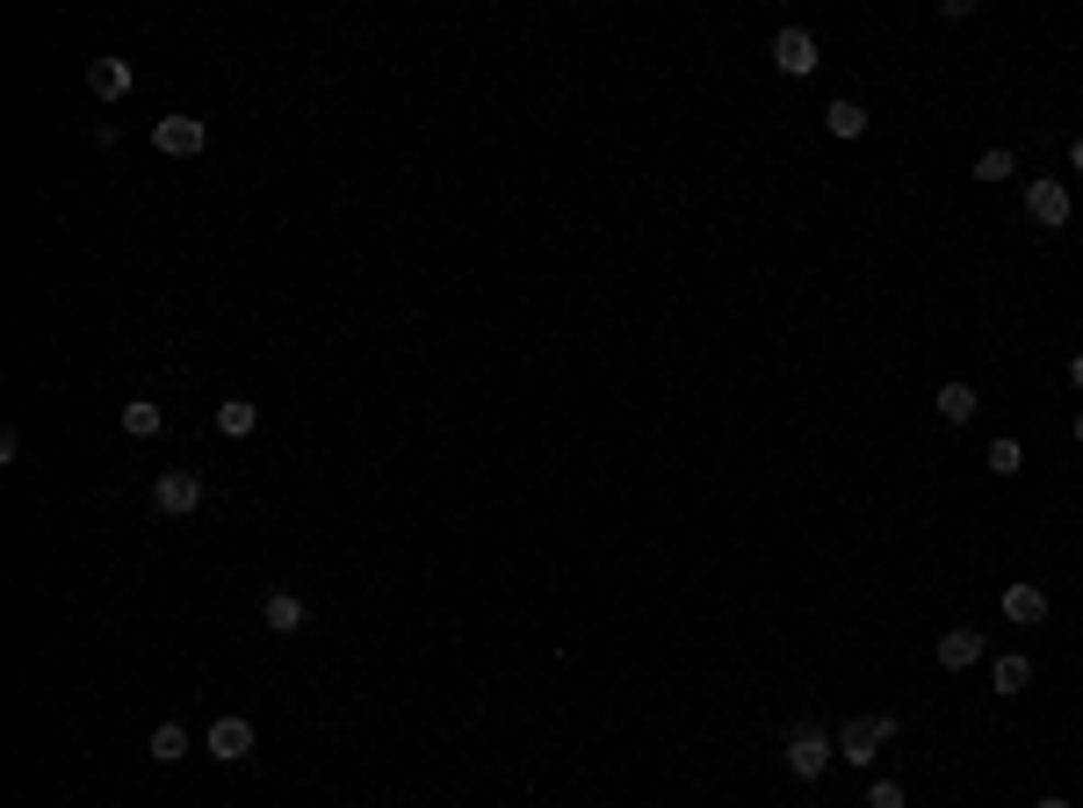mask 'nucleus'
Listing matches in <instances>:
<instances>
[{
    "label": "nucleus",
    "instance_id": "nucleus-17",
    "mask_svg": "<svg viewBox=\"0 0 1083 808\" xmlns=\"http://www.w3.org/2000/svg\"><path fill=\"white\" fill-rule=\"evenodd\" d=\"M153 758H159V765L189 758V729H181V722H159V729H153Z\"/></svg>",
    "mask_w": 1083,
    "mask_h": 808
},
{
    "label": "nucleus",
    "instance_id": "nucleus-10",
    "mask_svg": "<svg viewBox=\"0 0 1083 808\" xmlns=\"http://www.w3.org/2000/svg\"><path fill=\"white\" fill-rule=\"evenodd\" d=\"M131 80H138V72L123 66V58H94V66H87V87H94L102 102H116V94H131Z\"/></svg>",
    "mask_w": 1083,
    "mask_h": 808
},
{
    "label": "nucleus",
    "instance_id": "nucleus-16",
    "mask_svg": "<svg viewBox=\"0 0 1083 808\" xmlns=\"http://www.w3.org/2000/svg\"><path fill=\"white\" fill-rule=\"evenodd\" d=\"M990 686H997V693H1026V686H1033V664H1026V657H997Z\"/></svg>",
    "mask_w": 1083,
    "mask_h": 808
},
{
    "label": "nucleus",
    "instance_id": "nucleus-24",
    "mask_svg": "<svg viewBox=\"0 0 1083 808\" xmlns=\"http://www.w3.org/2000/svg\"><path fill=\"white\" fill-rule=\"evenodd\" d=\"M1076 441H1083V412H1076Z\"/></svg>",
    "mask_w": 1083,
    "mask_h": 808
},
{
    "label": "nucleus",
    "instance_id": "nucleus-13",
    "mask_svg": "<svg viewBox=\"0 0 1083 808\" xmlns=\"http://www.w3.org/2000/svg\"><path fill=\"white\" fill-rule=\"evenodd\" d=\"M975 412H982V397L968 390V383H946V390H939V419H946V426H968Z\"/></svg>",
    "mask_w": 1083,
    "mask_h": 808
},
{
    "label": "nucleus",
    "instance_id": "nucleus-15",
    "mask_svg": "<svg viewBox=\"0 0 1083 808\" xmlns=\"http://www.w3.org/2000/svg\"><path fill=\"white\" fill-rule=\"evenodd\" d=\"M217 426L232 433V441H246V433L260 426V412H253V405H246V397H224V405H217Z\"/></svg>",
    "mask_w": 1083,
    "mask_h": 808
},
{
    "label": "nucleus",
    "instance_id": "nucleus-3",
    "mask_svg": "<svg viewBox=\"0 0 1083 808\" xmlns=\"http://www.w3.org/2000/svg\"><path fill=\"white\" fill-rule=\"evenodd\" d=\"M195 505H203V477H195V469H167V477L153 483V513H167V520H189Z\"/></svg>",
    "mask_w": 1083,
    "mask_h": 808
},
{
    "label": "nucleus",
    "instance_id": "nucleus-11",
    "mask_svg": "<svg viewBox=\"0 0 1083 808\" xmlns=\"http://www.w3.org/2000/svg\"><path fill=\"white\" fill-rule=\"evenodd\" d=\"M260 621H268L275 636H296V628H304V600H296V592H268V600H260Z\"/></svg>",
    "mask_w": 1083,
    "mask_h": 808
},
{
    "label": "nucleus",
    "instance_id": "nucleus-22",
    "mask_svg": "<svg viewBox=\"0 0 1083 808\" xmlns=\"http://www.w3.org/2000/svg\"><path fill=\"white\" fill-rule=\"evenodd\" d=\"M1033 808H1069V801H1062V794H1048V801H1033Z\"/></svg>",
    "mask_w": 1083,
    "mask_h": 808
},
{
    "label": "nucleus",
    "instance_id": "nucleus-18",
    "mask_svg": "<svg viewBox=\"0 0 1083 808\" xmlns=\"http://www.w3.org/2000/svg\"><path fill=\"white\" fill-rule=\"evenodd\" d=\"M1012 173H1018V159L1004 152V145H990V152L975 159V181H990V189H997V181H1012Z\"/></svg>",
    "mask_w": 1083,
    "mask_h": 808
},
{
    "label": "nucleus",
    "instance_id": "nucleus-20",
    "mask_svg": "<svg viewBox=\"0 0 1083 808\" xmlns=\"http://www.w3.org/2000/svg\"><path fill=\"white\" fill-rule=\"evenodd\" d=\"M867 808H903V779H875V787H867Z\"/></svg>",
    "mask_w": 1083,
    "mask_h": 808
},
{
    "label": "nucleus",
    "instance_id": "nucleus-23",
    "mask_svg": "<svg viewBox=\"0 0 1083 808\" xmlns=\"http://www.w3.org/2000/svg\"><path fill=\"white\" fill-rule=\"evenodd\" d=\"M1069 159H1076V173H1083V138H1076V145H1069Z\"/></svg>",
    "mask_w": 1083,
    "mask_h": 808
},
{
    "label": "nucleus",
    "instance_id": "nucleus-5",
    "mask_svg": "<svg viewBox=\"0 0 1083 808\" xmlns=\"http://www.w3.org/2000/svg\"><path fill=\"white\" fill-rule=\"evenodd\" d=\"M203 751L217 758V765H239V758H253V722H246V715H217V722H210V737H203Z\"/></svg>",
    "mask_w": 1083,
    "mask_h": 808
},
{
    "label": "nucleus",
    "instance_id": "nucleus-4",
    "mask_svg": "<svg viewBox=\"0 0 1083 808\" xmlns=\"http://www.w3.org/2000/svg\"><path fill=\"white\" fill-rule=\"evenodd\" d=\"M153 145H159V152H173V159H195L210 145V123L203 116H159L153 123Z\"/></svg>",
    "mask_w": 1083,
    "mask_h": 808
},
{
    "label": "nucleus",
    "instance_id": "nucleus-6",
    "mask_svg": "<svg viewBox=\"0 0 1083 808\" xmlns=\"http://www.w3.org/2000/svg\"><path fill=\"white\" fill-rule=\"evenodd\" d=\"M774 66L788 72V80H809V72H816V36L809 30H780L774 36Z\"/></svg>",
    "mask_w": 1083,
    "mask_h": 808
},
{
    "label": "nucleus",
    "instance_id": "nucleus-19",
    "mask_svg": "<svg viewBox=\"0 0 1083 808\" xmlns=\"http://www.w3.org/2000/svg\"><path fill=\"white\" fill-rule=\"evenodd\" d=\"M982 463L997 469V477H1018V469H1026V447H1018V441H990V455H982Z\"/></svg>",
    "mask_w": 1083,
    "mask_h": 808
},
{
    "label": "nucleus",
    "instance_id": "nucleus-14",
    "mask_svg": "<svg viewBox=\"0 0 1083 808\" xmlns=\"http://www.w3.org/2000/svg\"><path fill=\"white\" fill-rule=\"evenodd\" d=\"M824 130H831V138H860V130H867V109L860 102H831L824 109Z\"/></svg>",
    "mask_w": 1083,
    "mask_h": 808
},
{
    "label": "nucleus",
    "instance_id": "nucleus-21",
    "mask_svg": "<svg viewBox=\"0 0 1083 808\" xmlns=\"http://www.w3.org/2000/svg\"><path fill=\"white\" fill-rule=\"evenodd\" d=\"M1069 383H1076V390H1083V354H1076V362H1069Z\"/></svg>",
    "mask_w": 1083,
    "mask_h": 808
},
{
    "label": "nucleus",
    "instance_id": "nucleus-1",
    "mask_svg": "<svg viewBox=\"0 0 1083 808\" xmlns=\"http://www.w3.org/2000/svg\"><path fill=\"white\" fill-rule=\"evenodd\" d=\"M895 737V715H853V722L838 729V758H853V765H875V751Z\"/></svg>",
    "mask_w": 1083,
    "mask_h": 808
},
{
    "label": "nucleus",
    "instance_id": "nucleus-12",
    "mask_svg": "<svg viewBox=\"0 0 1083 808\" xmlns=\"http://www.w3.org/2000/svg\"><path fill=\"white\" fill-rule=\"evenodd\" d=\"M159 426H167V412H159L153 397H131V405H123V433H131V441H159Z\"/></svg>",
    "mask_w": 1083,
    "mask_h": 808
},
{
    "label": "nucleus",
    "instance_id": "nucleus-8",
    "mask_svg": "<svg viewBox=\"0 0 1083 808\" xmlns=\"http://www.w3.org/2000/svg\"><path fill=\"white\" fill-rule=\"evenodd\" d=\"M1004 621H1018V628L1048 621V592H1040V585H1026V578H1018V585H1004Z\"/></svg>",
    "mask_w": 1083,
    "mask_h": 808
},
{
    "label": "nucleus",
    "instance_id": "nucleus-9",
    "mask_svg": "<svg viewBox=\"0 0 1083 808\" xmlns=\"http://www.w3.org/2000/svg\"><path fill=\"white\" fill-rule=\"evenodd\" d=\"M932 657H939L946 671H968V664L982 657V636H975V628H946V636H939V650H932Z\"/></svg>",
    "mask_w": 1083,
    "mask_h": 808
},
{
    "label": "nucleus",
    "instance_id": "nucleus-2",
    "mask_svg": "<svg viewBox=\"0 0 1083 808\" xmlns=\"http://www.w3.org/2000/svg\"><path fill=\"white\" fill-rule=\"evenodd\" d=\"M831 758H838V743H831V737H824L816 722L788 729V773H794V779H816V773L831 765Z\"/></svg>",
    "mask_w": 1083,
    "mask_h": 808
},
{
    "label": "nucleus",
    "instance_id": "nucleus-7",
    "mask_svg": "<svg viewBox=\"0 0 1083 808\" xmlns=\"http://www.w3.org/2000/svg\"><path fill=\"white\" fill-rule=\"evenodd\" d=\"M1026 217L1048 224V231H1062V224H1069V189H1062V181H1033V189H1026Z\"/></svg>",
    "mask_w": 1083,
    "mask_h": 808
}]
</instances>
